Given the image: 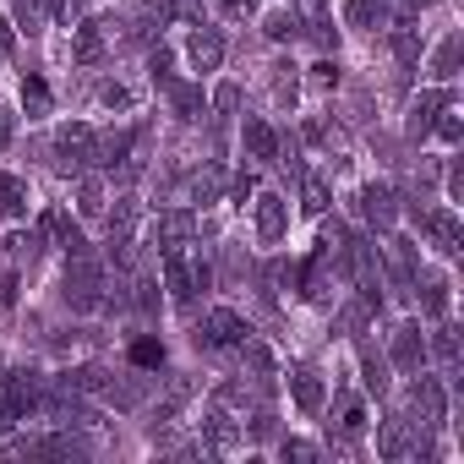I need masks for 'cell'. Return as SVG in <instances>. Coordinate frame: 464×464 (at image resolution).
Listing matches in <instances>:
<instances>
[{"instance_id": "obj_30", "label": "cell", "mask_w": 464, "mask_h": 464, "mask_svg": "<svg viewBox=\"0 0 464 464\" xmlns=\"http://www.w3.org/2000/svg\"><path fill=\"white\" fill-rule=\"evenodd\" d=\"M17 23H23L28 34H39V23H44V0H17Z\"/></svg>"}, {"instance_id": "obj_29", "label": "cell", "mask_w": 464, "mask_h": 464, "mask_svg": "<svg viewBox=\"0 0 464 464\" xmlns=\"http://www.w3.org/2000/svg\"><path fill=\"white\" fill-rule=\"evenodd\" d=\"M453 66H459V34L437 50V61H431V77H453Z\"/></svg>"}, {"instance_id": "obj_16", "label": "cell", "mask_w": 464, "mask_h": 464, "mask_svg": "<svg viewBox=\"0 0 464 464\" xmlns=\"http://www.w3.org/2000/svg\"><path fill=\"white\" fill-rule=\"evenodd\" d=\"M23 110H28V121H44V110H50V88H44L39 72L23 77Z\"/></svg>"}, {"instance_id": "obj_42", "label": "cell", "mask_w": 464, "mask_h": 464, "mask_svg": "<svg viewBox=\"0 0 464 464\" xmlns=\"http://www.w3.org/2000/svg\"><path fill=\"white\" fill-rule=\"evenodd\" d=\"M72 12H77V0H55V17L61 23H72Z\"/></svg>"}, {"instance_id": "obj_25", "label": "cell", "mask_w": 464, "mask_h": 464, "mask_svg": "<svg viewBox=\"0 0 464 464\" xmlns=\"http://www.w3.org/2000/svg\"><path fill=\"white\" fill-rule=\"evenodd\" d=\"M420 312H426V317H442V312H448V285H442V279H426V295H420Z\"/></svg>"}, {"instance_id": "obj_4", "label": "cell", "mask_w": 464, "mask_h": 464, "mask_svg": "<svg viewBox=\"0 0 464 464\" xmlns=\"http://www.w3.org/2000/svg\"><path fill=\"white\" fill-rule=\"evenodd\" d=\"M72 263H77V268L66 274V301L88 312V306H99V268H93L88 257H72Z\"/></svg>"}, {"instance_id": "obj_23", "label": "cell", "mask_w": 464, "mask_h": 464, "mask_svg": "<svg viewBox=\"0 0 464 464\" xmlns=\"http://www.w3.org/2000/svg\"><path fill=\"white\" fill-rule=\"evenodd\" d=\"M361 372H366V388H372V393H388V372H382V361L372 355V344H361Z\"/></svg>"}, {"instance_id": "obj_2", "label": "cell", "mask_w": 464, "mask_h": 464, "mask_svg": "<svg viewBox=\"0 0 464 464\" xmlns=\"http://www.w3.org/2000/svg\"><path fill=\"white\" fill-rule=\"evenodd\" d=\"M191 229H197V218H191L186 208H169V213H159V224H153V241L164 246V257H180V246H191Z\"/></svg>"}, {"instance_id": "obj_32", "label": "cell", "mask_w": 464, "mask_h": 464, "mask_svg": "<svg viewBox=\"0 0 464 464\" xmlns=\"http://www.w3.org/2000/svg\"><path fill=\"white\" fill-rule=\"evenodd\" d=\"M77 208H82L88 218H93V213L104 208V197H99V180H82V191H77Z\"/></svg>"}, {"instance_id": "obj_9", "label": "cell", "mask_w": 464, "mask_h": 464, "mask_svg": "<svg viewBox=\"0 0 464 464\" xmlns=\"http://www.w3.org/2000/svg\"><path fill=\"white\" fill-rule=\"evenodd\" d=\"M202 442H208V448H236V442H241L236 420H229L218 404H208V410H202Z\"/></svg>"}, {"instance_id": "obj_3", "label": "cell", "mask_w": 464, "mask_h": 464, "mask_svg": "<svg viewBox=\"0 0 464 464\" xmlns=\"http://www.w3.org/2000/svg\"><path fill=\"white\" fill-rule=\"evenodd\" d=\"M420 229L431 236V246H437L442 257L459 252V218H453V208H431V213H420Z\"/></svg>"}, {"instance_id": "obj_19", "label": "cell", "mask_w": 464, "mask_h": 464, "mask_svg": "<svg viewBox=\"0 0 464 464\" xmlns=\"http://www.w3.org/2000/svg\"><path fill=\"white\" fill-rule=\"evenodd\" d=\"M218 186H224V175H218V164H208V169L191 180V202H197V208H213V202H218Z\"/></svg>"}, {"instance_id": "obj_20", "label": "cell", "mask_w": 464, "mask_h": 464, "mask_svg": "<svg viewBox=\"0 0 464 464\" xmlns=\"http://www.w3.org/2000/svg\"><path fill=\"white\" fill-rule=\"evenodd\" d=\"M28 191H23V180L17 175H0V213L6 218H17V213H28V202H23Z\"/></svg>"}, {"instance_id": "obj_40", "label": "cell", "mask_w": 464, "mask_h": 464, "mask_svg": "<svg viewBox=\"0 0 464 464\" xmlns=\"http://www.w3.org/2000/svg\"><path fill=\"white\" fill-rule=\"evenodd\" d=\"M437 131H442V142H459V115H442Z\"/></svg>"}, {"instance_id": "obj_13", "label": "cell", "mask_w": 464, "mask_h": 464, "mask_svg": "<svg viewBox=\"0 0 464 464\" xmlns=\"http://www.w3.org/2000/svg\"><path fill=\"white\" fill-rule=\"evenodd\" d=\"M361 213H366L377 229H388V224H393V191H388V186H366V191H361Z\"/></svg>"}, {"instance_id": "obj_27", "label": "cell", "mask_w": 464, "mask_h": 464, "mask_svg": "<svg viewBox=\"0 0 464 464\" xmlns=\"http://www.w3.org/2000/svg\"><path fill=\"white\" fill-rule=\"evenodd\" d=\"M344 17H350V28H366V23H377V17H382V0H350Z\"/></svg>"}, {"instance_id": "obj_22", "label": "cell", "mask_w": 464, "mask_h": 464, "mask_svg": "<svg viewBox=\"0 0 464 464\" xmlns=\"http://www.w3.org/2000/svg\"><path fill=\"white\" fill-rule=\"evenodd\" d=\"M164 279H169V295L186 306V301H191V268H186L180 257H169V263H164Z\"/></svg>"}, {"instance_id": "obj_18", "label": "cell", "mask_w": 464, "mask_h": 464, "mask_svg": "<svg viewBox=\"0 0 464 464\" xmlns=\"http://www.w3.org/2000/svg\"><path fill=\"white\" fill-rule=\"evenodd\" d=\"M442 110H448V93H426L415 104V115H410V137H426L431 131V115H442Z\"/></svg>"}, {"instance_id": "obj_35", "label": "cell", "mask_w": 464, "mask_h": 464, "mask_svg": "<svg viewBox=\"0 0 464 464\" xmlns=\"http://www.w3.org/2000/svg\"><path fill=\"white\" fill-rule=\"evenodd\" d=\"M99 99H104V104H110V110H126V104H131V93H126V88H121V82H110V88H104V93H99Z\"/></svg>"}, {"instance_id": "obj_6", "label": "cell", "mask_w": 464, "mask_h": 464, "mask_svg": "<svg viewBox=\"0 0 464 464\" xmlns=\"http://www.w3.org/2000/svg\"><path fill=\"white\" fill-rule=\"evenodd\" d=\"M410 404L426 410V426H442V420H448V399H442V382H437V377H420V372H415Z\"/></svg>"}, {"instance_id": "obj_7", "label": "cell", "mask_w": 464, "mask_h": 464, "mask_svg": "<svg viewBox=\"0 0 464 464\" xmlns=\"http://www.w3.org/2000/svg\"><path fill=\"white\" fill-rule=\"evenodd\" d=\"M285 224H290V202H285V197H274V191H268V197H257V236H263L268 246L285 236Z\"/></svg>"}, {"instance_id": "obj_24", "label": "cell", "mask_w": 464, "mask_h": 464, "mask_svg": "<svg viewBox=\"0 0 464 464\" xmlns=\"http://www.w3.org/2000/svg\"><path fill=\"white\" fill-rule=\"evenodd\" d=\"M301 197H306V202H301L306 213H323V208H328V186H323L317 175H301Z\"/></svg>"}, {"instance_id": "obj_45", "label": "cell", "mask_w": 464, "mask_h": 464, "mask_svg": "<svg viewBox=\"0 0 464 464\" xmlns=\"http://www.w3.org/2000/svg\"><path fill=\"white\" fill-rule=\"evenodd\" d=\"M148 6H159V12H175V0H148Z\"/></svg>"}, {"instance_id": "obj_21", "label": "cell", "mask_w": 464, "mask_h": 464, "mask_svg": "<svg viewBox=\"0 0 464 464\" xmlns=\"http://www.w3.org/2000/svg\"><path fill=\"white\" fill-rule=\"evenodd\" d=\"M169 104H175L180 121H197V115H202V93L186 88V82H169Z\"/></svg>"}, {"instance_id": "obj_34", "label": "cell", "mask_w": 464, "mask_h": 464, "mask_svg": "<svg viewBox=\"0 0 464 464\" xmlns=\"http://www.w3.org/2000/svg\"><path fill=\"white\" fill-rule=\"evenodd\" d=\"M246 361H252V372H257L263 382L274 377V361H268V350H263V344H246Z\"/></svg>"}, {"instance_id": "obj_11", "label": "cell", "mask_w": 464, "mask_h": 464, "mask_svg": "<svg viewBox=\"0 0 464 464\" xmlns=\"http://www.w3.org/2000/svg\"><path fill=\"white\" fill-rule=\"evenodd\" d=\"M241 137H246V148H252V159H279V137H274V126H268V121H257V115H246V126H241Z\"/></svg>"}, {"instance_id": "obj_1", "label": "cell", "mask_w": 464, "mask_h": 464, "mask_svg": "<svg viewBox=\"0 0 464 464\" xmlns=\"http://www.w3.org/2000/svg\"><path fill=\"white\" fill-rule=\"evenodd\" d=\"M246 334H252V328L229 312V306H213V312L202 317V328H197V344H202V350H229V344H246Z\"/></svg>"}, {"instance_id": "obj_37", "label": "cell", "mask_w": 464, "mask_h": 464, "mask_svg": "<svg viewBox=\"0 0 464 464\" xmlns=\"http://www.w3.org/2000/svg\"><path fill=\"white\" fill-rule=\"evenodd\" d=\"M257 0H224V17H252Z\"/></svg>"}, {"instance_id": "obj_8", "label": "cell", "mask_w": 464, "mask_h": 464, "mask_svg": "<svg viewBox=\"0 0 464 464\" xmlns=\"http://www.w3.org/2000/svg\"><path fill=\"white\" fill-rule=\"evenodd\" d=\"M93 148H99V137H93L88 126H66V131H61V142H55V153H61L72 169H82V164L93 159Z\"/></svg>"}, {"instance_id": "obj_14", "label": "cell", "mask_w": 464, "mask_h": 464, "mask_svg": "<svg viewBox=\"0 0 464 464\" xmlns=\"http://www.w3.org/2000/svg\"><path fill=\"white\" fill-rule=\"evenodd\" d=\"M99 55H104V34H99V23H82L77 39H72V61L77 66H93Z\"/></svg>"}, {"instance_id": "obj_10", "label": "cell", "mask_w": 464, "mask_h": 464, "mask_svg": "<svg viewBox=\"0 0 464 464\" xmlns=\"http://www.w3.org/2000/svg\"><path fill=\"white\" fill-rule=\"evenodd\" d=\"M290 393H295V404H301L306 415L323 410V377H317L312 366H295V372H290Z\"/></svg>"}, {"instance_id": "obj_36", "label": "cell", "mask_w": 464, "mask_h": 464, "mask_svg": "<svg viewBox=\"0 0 464 464\" xmlns=\"http://www.w3.org/2000/svg\"><path fill=\"white\" fill-rule=\"evenodd\" d=\"M17 306V274H6V285H0V312Z\"/></svg>"}, {"instance_id": "obj_31", "label": "cell", "mask_w": 464, "mask_h": 464, "mask_svg": "<svg viewBox=\"0 0 464 464\" xmlns=\"http://www.w3.org/2000/svg\"><path fill=\"white\" fill-rule=\"evenodd\" d=\"M312 88H323V93L339 88V66H334V61H317V66H312Z\"/></svg>"}, {"instance_id": "obj_38", "label": "cell", "mask_w": 464, "mask_h": 464, "mask_svg": "<svg viewBox=\"0 0 464 464\" xmlns=\"http://www.w3.org/2000/svg\"><path fill=\"white\" fill-rule=\"evenodd\" d=\"M252 186H257V180H252V169H241V175H236V202H241V208H246V197H252Z\"/></svg>"}, {"instance_id": "obj_33", "label": "cell", "mask_w": 464, "mask_h": 464, "mask_svg": "<svg viewBox=\"0 0 464 464\" xmlns=\"http://www.w3.org/2000/svg\"><path fill=\"white\" fill-rule=\"evenodd\" d=\"M431 350L453 366V355H459V334H453V328H437V344H431Z\"/></svg>"}, {"instance_id": "obj_12", "label": "cell", "mask_w": 464, "mask_h": 464, "mask_svg": "<svg viewBox=\"0 0 464 464\" xmlns=\"http://www.w3.org/2000/svg\"><path fill=\"white\" fill-rule=\"evenodd\" d=\"M218 61H224V39H218L213 28L191 34V66H197V72H213Z\"/></svg>"}, {"instance_id": "obj_15", "label": "cell", "mask_w": 464, "mask_h": 464, "mask_svg": "<svg viewBox=\"0 0 464 464\" xmlns=\"http://www.w3.org/2000/svg\"><path fill=\"white\" fill-rule=\"evenodd\" d=\"M393 55H399V66L420 61V28L415 23H393Z\"/></svg>"}, {"instance_id": "obj_26", "label": "cell", "mask_w": 464, "mask_h": 464, "mask_svg": "<svg viewBox=\"0 0 464 464\" xmlns=\"http://www.w3.org/2000/svg\"><path fill=\"white\" fill-rule=\"evenodd\" d=\"M131 366H148V372L164 366V344H159V339H137V344H131Z\"/></svg>"}, {"instance_id": "obj_5", "label": "cell", "mask_w": 464, "mask_h": 464, "mask_svg": "<svg viewBox=\"0 0 464 464\" xmlns=\"http://www.w3.org/2000/svg\"><path fill=\"white\" fill-rule=\"evenodd\" d=\"M393 366L399 372H420L426 366V339H420V323H404L393 334Z\"/></svg>"}, {"instance_id": "obj_41", "label": "cell", "mask_w": 464, "mask_h": 464, "mask_svg": "<svg viewBox=\"0 0 464 464\" xmlns=\"http://www.w3.org/2000/svg\"><path fill=\"white\" fill-rule=\"evenodd\" d=\"M285 459H317V448L312 442H285Z\"/></svg>"}, {"instance_id": "obj_44", "label": "cell", "mask_w": 464, "mask_h": 464, "mask_svg": "<svg viewBox=\"0 0 464 464\" xmlns=\"http://www.w3.org/2000/svg\"><path fill=\"white\" fill-rule=\"evenodd\" d=\"M6 142H12V121H6V115H0V148H6Z\"/></svg>"}, {"instance_id": "obj_39", "label": "cell", "mask_w": 464, "mask_h": 464, "mask_svg": "<svg viewBox=\"0 0 464 464\" xmlns=\"http://www.w3.org/2000/svg\"><path fill=\"white\" fill-rule=\"evenodd\" d=\"M213 104H218V110H236V104H241V93H236V88H229V82H224V88L213 93Z\"/></svg>"}, {"instance_id": "obj_43", "label": "cell", "mask_w": 464, "mask_h": 464, "mask_svg": "<svg viewBox=\"0 0 464 464\" xmlns=\"http://www.w3.org/2000/svg\"><path fill=\"white\" fill-rule=\"evenodd\" d=\"M0 55H12V23H0Z\"/></svg>"}, {"instance_id": "obj_17", "label": "cell", "mask_w": 464, "mask_h": 464, "mask_svg": "<svg viewBox=\"0 0 464 464\" xmlns=\"http://www.w3.org/2000/svg\"><path fill=\"white\" fill-rule=\"evenodd\" d=\"M377 453H382V459H404V453H410V431H404V420H399V415H393V420H382Z\"/></svg>"}, {"instance_id": "obj_28", "label": "cell", "mask_w": 464, "mask_h": 464, "mask_svg": "<svg viewBox=\"0 0 464 464\" xmlns=\"http://www.w3.org/2000/svg\"><path fill=\"white\" fill-rule=\"evenodd\" d=\"M295 34H301V17H295V12H274V17H268V39L285 44V39H295Z\"/></svg>"}]
</instances>
